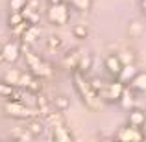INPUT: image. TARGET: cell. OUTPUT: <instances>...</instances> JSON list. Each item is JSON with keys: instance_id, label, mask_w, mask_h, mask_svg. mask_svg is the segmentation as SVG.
<instances>
[{"instance_id": "cell-27", "label": "cell", "mask_w": 146, "mask_h": 142, "mask_svg": "<svg viewBox=\"0 0 146 142\" xmlns=\"http://www.w3.org/2000/svg\"><path fill=\"white\" fill-rule=\"evenodd\" d=\"M70 4L78 11H89L91 6H93V0H70Z\"/></svg>"}, {"instance_id": "cell-20", "label": "cell", "mask_w": 146, "mask_h": 142, "mask_svg": "<svg viewBox=\"0 0 146 142\" xmlns=\"http://www.w3.org/2000/svg\"><path fill=\"white\" fill-rule=\"evenodd\" d=\"M128 33H129V37H133V39H139V37L144 33V24L139 20V18H133V20H129V24H128Z\"/></svg>"}, {"instance_id": "cell-19", "label": "cell", "mask_w": 146, "mask_h": 142, "mask_svg": "<svg viewBox=\"0 0 146 142\" xmlns=\"http://www.w3.org/2000/svg\"><path fill=\"white\" fill-rule=\"evenodd\" d=\"M78 59H80V50H78V48L68 50V52L63 55V65H65V68H68V70H74L76 65H78Z\"/></svg>"}, {"instance_id": "cell-13", "label": "cell", "mask_w": 146, "mask_h": 142, "mask_svg": "<svg viewBox=\"0 0 146 142\" xmlns=\"http://www.w3.org/2000/svg\"><path fill=\"white\" fill-rule=\"evenodd\" d=\"M52 140L56 142H72L74 140V135H72V131L67 127V124L65 125H57V127H52Z\"/></svg>"}, {"instance_id": "cell-31", "label": "cell", "mask_w": 146, "mask_h": 142, "mask_svg": "<svg viewBox=\"0 0 146 142\" xmlns=\"http://www.w3.org/2000/svg\"><path fill=\"white\" fill-rule=\"evenodd\" d=\"M141 7H143V11H146V0H141Z\"/></svg>"}, {"instance_id": "cell-17", "label": "cell", "mask_w": 146, "mask_h": 142, "mask_svg": "<svg viewBox=\"0 0 146 142\" xmlns=\"http://www.w3.org/2000/svg\"><path fill=\"white\" fill-rule=\"evenodd\" d=\"M74 70L82 72L83 76H87L91 70H93V53H80L78 65H76Z\"/></svg>"}, {"instance_id": "cell-9", "label": "cell", "mask_w": 146, "mask_h": 142, "mask_svg": "<svg viewBox=\"0 0 146 142\" xmlns=\"http://www.w3.org/2000/svg\"><path fill=\"white\" fill-rule=\"evenodd\" d=\"M41 35H43V28H41L39 24H30L28 28L22 32V35L19 37V43L26 48V46H30V44H35L37 41L41 39Z\"/></svg>"}, {"instance_id": "cell-22", "label": "cell", "mask_w": 146, "mask_h": 142, "mask_svg": "<svg viewBox=\"0 0 146 142\" xmlns=\"http://www.w3.org/2000/svg\"><path fill=\"white\" fill-rule=\"evenodd\" d=\"M50 103H52L57 111H61V113L68 111V107H70V100H68L67 96H56V98H54Z\"/></svg>"}, {"instance_id": "cell-2", "label": "cell", "mask_w": 146, "mask_h": 142, "mask_svg": "<svg viewBox=\"0 0 146 142\" xmlns=\"http://www.w3.org/2000/svg\"><path fill=\"white\" fill-rule=\"evenodd\" d=\"M24 61H26V67H28V72L33 74L35 78L48 79V78L54 76V67L48 63V61H44L41 55H37V53L26 50L24 52Z\"/></svg>"}, {"instance_id": "cell-21", "label": "cell", "mask_w": 146, "mask_h": 142, "mask_svg": "<svg viewBox=\"0 0 146 142\" xmlns=\"http://www.w3.org/2000/svg\"><path fill=\"white\" fill-rule=\"evenodd\" d=\"M21 72L22 70L11 68V70H7L6 74L2 76V81H6L7 85H11V87H19V78H21Z\"/></svg>"}, {"instance_id": "cell-3", "label": "cell", "mask_w": 146, "mask_h": 142, "mask_svg": "<svg viewBox=\"0 0 146 142\" xmlns=\"http://www.w3.org/2000/svg\"><path fill=\"white\" fill-rule=\"evenodd\" d=\"M4 113L9 118H15V120H30V118L41 116L39 109H35L33 105H28L24 102H19V100H6L4 102Z\"/></svg>"}, {"instance_id": "cell-11", "label": "cell", "mask_w": 146, "mask_h": 142, "mask_svg": "<svg viewBox=\"0 0 146 142\" xmlns=\"http://www.w3.org/2000/svg\"><path fill=\"white\" fill-rule=\"evenodd\" d=\"M128 124L143 129L144 124H146V113H144L143 109H135V107H133V109H129L128 111Z\"/></svg>"}, {"instance_id": "cell-26", "label": "cell", "mask_w": 146, "mask_h": 142, "mask_svg": "<svg viewBox=\"0 0 146 142\" xmlns=\"http://www.w3.org/2000/svg\"><path fill=\"white\" fill-rule=\"evenodd\" d=\"M22 20H24V18H22L21 11H9V15H7V26H9V30L15 28V26Z\"/></svg>"}, {"instance_id": "cell-28", "label": "cell", "mask_w": 146, "mask_h": 142, "mask_svg": "<svg viewBox=\"0 0 146 142\" xmlns=\"http://www.w3.org/2000/svg\"><path fill=\"white\" fill-rule=\"evenodd\" d=\"M13 89L15 87H11V85H7L6 81H0V98H9L11 92H13Z\"/></svg>"}, {"instance_id": "cell-4", "label": "cell", "mask_w": 146, "mask_h": 142, "mask_svg": "<svg viewBox=\"0 0 146 142\" xmlns=\"http://www.w3.org/2000/svg\"><path fill=\"white\" fill-rule=\"evenodd\" d=\"M46 18L50 24L54 26H65L68 20H70V9L65 2L59 4H50L46 9Z\"/></svg>"}, {"instance_id": "cell-25", "label": "cell", "mask_w": 146, "mask_h": 142, "mask_svg": "<svg viewBox=\"0 0 146 142\" xmlns=\"http://www.w3.org/2000/svg\"><path fill=\"white\" fill-rule=\"evenodd\" d=\"M117 55H118V59H120L122 65L135 63V52H133V50H120Z\"/></svg>"}, {"instance_id": "cell-29", "label": "cell", "mask_w": 146, "mask_h": 142, "mask_svg": "<svg viewBox=\"0 0 146 142\" xmlns=\"http://www.w3.org/2000/svg\"><path fill=\"white\" fill-rule=\"evenodd\" d=\"M89 83H91V87L94 89V92H96V94L100 96V90L104 89L106 81H104V79H100V78H93V79H89Z\"/></svg>"}, {"instance_id": "cell-12", "label": "cell", "mask_w": 146, "mask_h": 142, "mask_svg": "<svg viewBox=\"0 0 146 142\" xmlns=\"http://www.w3.org/2000/svg\"><path fill=\"white\" fill-rule=\"evenodd\" d=\"M118 103H120V107L126 113H128L129 109H133V107H135V90L126 85L124 90H122V96H120V100H118Z\"/></svg>"}, {"instance_id": "cell-14", "label": "cell", "mask_w": 146, "mask_h": 142, "mask_svg": "<svg viewBox=\"0 0 146 142\" xmlns=\"http://www.w3.org/2000/svg\"><path fill=\"white\" fill-rule=\"evenodd\" d=\"M43 118H44V124H48L50 127H57V125H65V118H63V113L61 111H57V109H50L46 111V113L43 114Z\"/></svg>"}, {"instance_id": "cell-32", "label": "cell", "mask_w": 146, "mask_h": 142, "mask_svg": "<svg viewBox=\"0 0 146 142\" xmlns=\"http://www.w3.org/2000/svg\"><path fill=\"white\" fill-rule=\"evenodd\" d=\"M59 2H63V0H48V4H59Z\"/></svg>"}, {"instance_id": "cell-10", "label": "cell", "mask_w": 146, "mask_h": 142, "mask_svg": "<svg viewBox=\"0 0 146 142\" xmlns=\"http://www.w3.org/2000/svg\"><path fill=\"white\" fill-rule=\"evenodd\" d=\"M24 129L32 137H43L44 133H46V124H44V120H41V116H35V118L26 120V127Z\"/></svg>"}, {"instance_id": "cell-16", "label": "cell", "mask_w": 146, "mask_h": 142, "mask_svg": "<svg viewBox=\"0 0 146 142\" xmlns=\"http://www.w3.org/2000/svg\"><path fill=\"white\" fill-rule=\"evenodd\" d=\"M139 72V68L135 67V63H129V65H122V68H120V72H118V76H117V79L118 81H122L124 85H128L129 81H131V78Z\"/></svg>"}, {"instance_id": "cell-8", "label": "cell", "mask_w": 146, "mask_h": 142, "mask_svg": "<svg viewBox=\"0 0 146 142\" xmlns=\"http://www.w3.org/2000/svg\"><path fill=\"white\" fill-rule=\"evenodd\" d=\"M21 15L24 20L30 24H39L41 22V13H39V0H26L24 7L21 9Z\"/></svg>"}, {"instance_id": "cell-33", "label": "cell", "mask_w": 146, "mask_h": 142, "mask_svg": "<svg viewBox=\"0 0 146 142\" xmlns=\"http://www.w3.org/2000/svg\"><path fill=\"white\" fill-rule=\"evenodd\" d=\"M0 63H2V53H0Z\"/></svg>"}, {"instance_id": "cell-6", "label": "cell", "mask_w": 146, "mask_h": 142, "mask_svg": "<svg viewBox=\"0 0 146 142\" xmlns=\"http://www.w3.org/2000/svg\"><path fill=\"white\" fill-rule=\"evenodd\" d=\"M0 53H2V61L4 63H17L22 55V46L19 41H9L6 43L2 48H0Z\"/></svg>"}, {"instance_id": "cell-1", "label": "cell", "mask_w": 146, "mask_h": 142, "mask_svg": "<svg viewBox=\"0 0 146 142\" xmlns=\"http://www.w3.org/2000/svg\"><path fill=\"white\" fill-rule=\"evenodd\" d=\"M72 85H74V90L78 94V98L82 100V103L91 111H100L104 105L102 98L94 92V89L91 87L89 79L78 70H72Z\"/></svg>"}, {"instance_id": "cell-24", "label": "cell", "mask_w": 146, "mask_h": 142, "mask_svg": "<svg viewBox=\"0 0 146 142\" xmlns=\"http://www.w3.org/2000/svg\"><path fill=\"white\" fill-rule=\"evenodd\" d=\"M61 46H63V37L61 35H48V39H46V48L48 50L57 52Z\"/></svg>"}, {"instance_id": "cell-15", "label": "cell", "mask_w": 146, "mask_h": 142, "mask_svg": "<svg viewBox=\"0 0 146 142\" xmlns=\"http://www.w3.org/2000/svg\"><path fill=\"white\" fill-rule=\"evenodd\" d=\"M104 65H106V70L109 72L113 78H117L118 72H120V68H122V63H120V59H118L117 53H109V55L106 57V61H104Z\"/></svg>"}, {"instance_id": "cell-30", "label": "cell", "mask_w": 146, "mask_h": 142, "mask_svg": "<svg viewBox=\"0 0 146 142\" xmlns=\"http://www.w3.org/2000/svg\"><path fill=\"white\" fill-rule=\"evenodd\" d=\"M24 4H26V0H9L7 7H9V11H21L24 7Z\"/></svg>"}, {"instance_id": "cell-7", "label": "cell", "mask_w": 146, "mask_h": 142, "mask_svg": "<svg viewBox=\"0 0 146 142\" xmlns=\"http://www.w3.org/2000/svg\"><path fill=\"white\" fill-rule=\"evenodd\" d=\"M117 140H122V142H137V140H144V131L141 127H135V125H124L117 131Z\"/></svg>"}, {"instance_id": "cell-18", "label": "cell", "mask_w": 146, "mask_h": 142, "mask_svg": "<svg viewBox=\"0 0 146 142\" xmlns=\"http://www.w3.org/2000/svg\"><path fill=\"white\" fill-rule=\"evenodd\" d=\"M128 87L135 92H146V72H137L131 78V81L128 83Z\"/></svg>"}, {"instance_id": "cell-5", "label": "cell", "mask_w": 146, "mask_h": 142, "mask_svg": "<svg viewBox=\"0 0 146 142\" xmlns=\"http://www.w3.org/2000/svg\"><path fill=\"white\" fill-rule=\"evenodd\" d=\"M124 87L126 85L122 81H118V79H115V81H111V83H106L104 89L100 90V98H102V102H106V103H118Z\"/></svg>"}, {"instance_id": "cell-23", "label": "cell", "mask_w": 146, "mask_h": 142, "mask_svg": "<svg viewBox=\"0 0 146 142\" xmlns=\"http://www.w3.org/2000/svg\"><path fill=\"white\" fill-rule=\"evenodd\" d=\"M72 35L80 41L87 39V37H89V26L87 24H74L72 26Z\"/></svg>"}]
</instances>
